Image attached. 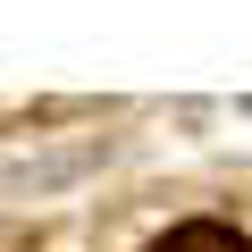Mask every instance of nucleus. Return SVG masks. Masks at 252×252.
Segmentation results:
<instances>
[{
	"mask_svg": "<svg viewBox=\"0 0 252 252\" xmlns=\"http://www.w3.org/2000/svg\"><path fill=\"white\" fill-rule=\"evenodd\" d=\"M152 252H252L235 227H219V219H185V227H168Z\"/></svg>",
	"mask_w": 252,
	"mask_h": 252,
	"instance_id": "1",
	"label": "nucleus"
}]
</instances>
